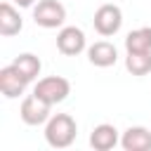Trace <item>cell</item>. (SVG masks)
Returning a JSON list of instances; mask_svg holds the SVG:
<instances>
[{
    "instance_id": "10",
    "label": "cell",
    "mask_w": 151,
    "mask_h": 151,
    "mask_svg": "<svg viewBox=\"0 0 151 151\" xmlns=\"http://www.w3.org/2000/svg\"><path fill=\"white\" fill-rule=\"evenodd\" d=\"M116 144H120V137H118V130L116 125H109V123H101L92 130L90 134V146L94 151H111Z\"/></svg>"
},
{
    "instance_id": "12",
    "label": "cell",
    "mask_w": 151,
    "mask_h": 151,
    "mask_svg": "<svg viewBox=\"0 0 151 151\" xmlns=\"http://www.w3.org/2000/svg\"><path fill=\"white\" fill-rule=\"evenodd\" d=\"M14 68L31 83V80H35L38 78V73H40V68H42V64H40V59L35 57V54H31V52H24V54H19V57H14Z\"/></svg>"
},
{
    "instance_id": "2",
    "label": "cell",
    "mask_w": 151,
    "mask_h": 151,
    "mask_svg": "<svg viewBox=\"0 0 151 151\" xmlns=\"http://www.w3.org/2000/svg\"><path fill=\"white\" fill-rule=\"evenodd\" d=\"M33 92L40 97V99H45L47 104H61L68 94H71V83L66 80V78H61V76H47V78H40L38 83H35V87H33Z\"/></svg>"
},
{
    "instance_id": "14",
    "label": "cell",
    "mask_w": 151,
    "mask_h": 151,
    "mask_svg": "<svg viewBox=\"0 0 151 151\" xmlns=\"http://www.w3.org/2000/svg\"><path fill=\"white\" fill-rule=\"evenodd\" d=\"M125 68L132 76H146L151 71V52H127Z\"/></svg>"
},
{
    "instance_id": "11",
    "label": "cell",
    "mask_w": 151,
    "mask_h": 151,
    "mask_svg": "<svg viewBox=\"0 0 151 151\" xmlns=\"http://www.w3.org/2000/svg\"><path fill=\"white\" fill-rule=\"evenodd\" d=\"M21 28H24L21 14H19L9 2H2V5H0V35L9 38V35L21 33Z\"/></svg>"
},
{
    "instance_id": "3",
    "label": "cell",
    "mask_w": 151,
    "mask_h": 151,
    "mask_svg": "<svg viewBox=\"0 0 151 151\" xmlns=\"http://www.w3.org/2000/svg\"><path fill=\"white\" fill-rule=\"evenodd\" d=\"M33 21L40 28H59L66 21V7L59 0H40L33 7Z\"/></svg>"
},
{
    "instance_id": "13",
    "label": "cell",
    "mask_w": 151,
    "mask_h": 151,
    "mask_svg": "<svg viewBox=\"0 0 151 151\" xmlns=\"http://www.w3.org/2000/svg\"><path fill=\"white\" fill-rule=\"evenodd\" d=\"M125 50L127 52H151V28L142 26L127 33L125 38Z\"/></svg>"
},
{
    "instance_id": "8",
    "label": "cell",
    "mask_w": 151,
    "mask_h": 151,
    "mask_svg": "<svg viewBox=\"0 0 151 151\" xmlns=\"http://www.w3.org/2000/svg\"><path fill=\"white\" fill-rule=\"evenodd\" d=\"M87 59L92 66H99V68H109L118 61V50L113 42L109 40H97L94 45L87 47Z\"/></svg>"
},
{
    "instance_id": "9",
    "label": "cell",
    "mask_w": 151,
    "mask_h": 151,
    "mask_svg": "<svg viewBox=\"0 0 151 151\" xmlns=\"http://www.w3.org/2000/svg\"><path fill=\"white\" fill-rule=\"evenodd\" d=\"M120 146L125 151H151V130L142 125H132L123 132Z\"/></svg>"
},
{
    "instance_id": "6",
    "label": "cell",
    "mask_w": 151,
    "mask_h": 151,
    "mask_svg": "<svg viewBox=\"0 0 151 151\" xmlns=\"http://www.w3.org/2000/svg\"><path fill=\"white\" fill-rule=\"evenodd\" d=\"M87 47V40H85V33L78 28V26H64L59 33H57V50L66 57H76L80 54L83 50Z\"/></svg>"
},
{
    "instance_id": "15",
    "label": "cell",
    "mask_w": 151,
    "mask_h": 151,
    "mask_svg": "<svg viewBox=\"0 0 151 151\" xmlns=\"http://www.w3.org/2000/svg\"><path fill=\"white\" fill-rule=\"evenodd\" d=\"M14 2H17L19 7H33V2H35V0H14Z\"/></svg>"
},
{
    "instance_id": "5",
    "label": "cell",
    "mask_w": 151,
    "mask_h": 151,
    "mask_svg": "<svg viewBox=\"0 0 151 151\" xmlns=\"http://www.w3.org/2000/svg\"><path fill=\"white\" fill-rule=\"evenodd\" d=\"M50 109H52V104H47L45 99H40L33 92V94L24 97V101L19 106V116L26 125H42L50 120Z\"/></svg>"
},
{
    "instance_id": "1",
    "label": "cell",
    "mask_w": 151,
    "mask_h": 151,
    "mask_svg": "<svg viewBox=\"0 0 151 151\" xmlns=\"http://www.w3.org/2000/svg\"><path fill=\"white\" fill-rule=\"evenodd\" d=\"M78 125L68 113H54L45 123V142L52 149H66L76 142Z\"/></svg>"
},
{
    "instance_id": "7",
    "label": "cell",
    "mask_w": 151,
    "mask_h": 151,
    "mask_svg": "<svg viewBox=\"0 0 151 151\" xmlns=\"http://www.w3.org/2000/svg\"><path fill=\"white\" fill-rule=\"evenodd\" d=\"M26 85H28V80L14 68V64L0 68V92H2L7 99H17L19 94H24Z\"/></svg>"
},
{
    "instance_id": "4",
    "label": "cell",
    "mask_w": 151,
    "mask_h": 151,
    "mask_svg": "<svg viewBox=\"0 0 151 151\" xmlns=\"http://www.w3.org/2000/svg\"><path fill=\"white\" fill-rule=\"evenodd\" d=\"M92 24H94V31H97L99 35H104V38L116 35V33L120 31V26H123V12H120L118 5L106 2V5H101V7L94 12Z\"/></svg>"
}]
</instances>
